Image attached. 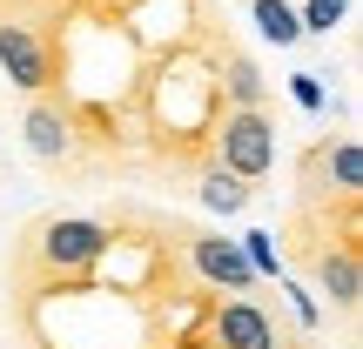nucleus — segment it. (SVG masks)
Returning a JSON list of instances; mask_svg holds the SVG:
<instances>
[{
    "mask_svg": "<svg viewBox=\"0 0 363 349\" xmlns=\"http://www.w3.org/2000/svg\"><path fill=\"white\" fill-rule=\"evenodd\" d=\"M101 248H108L101 215H40L21 235V275H81L101 262Z\"/></svg>",
    "mask_w": 363,
    "mask_h": 349,
    "instance_id": "obj_1",
    "label": "nucleus"
},
{
    "mask_svg": "<svg viewBox=\"0 0 363 349\" xmlns=\"http://www.w3.org/2000/svg\"><path fill=\"white\" fill-rule=\"evenodd\" d=\"M208 336L216 349H310L296 323H283V309L249 289V296H208Z\"/></svg>",
    "mask_w": 363,
    "mask_h": 349,
    "instance_id": "obj_2",
    "label": "nucleus"
},
{
    "mask_svg": "<svg viewBox=\"0 0 363 349\" xmlns=\"http://www.w3.org/2000/svg\"><path fill=\"white\" fill-rule=\"evenodd\" d=\"M208 155L229 175H242L249 188H262V181L276 175V121H269V108H222Z\"/></svg>",
    "mask_w": 363,
    "mask_h": 349,
    "instance_id": "obj_3",
    "label": "nucleus"
},
{
    "mask_svg": "<svg viewBox=\"0 0 363 349\" xmlns=\"http://www.w3.org/2000/svg\"><path fill=\"white\" fill-rule=\"evenodd\" d=\"M182 262H189V275L202 289H216V296H249V289H262V275L249 269V256L235 248V235L182 222Z\"/></svg>",
    "mask_w": 363,
    "mask_h": 349,
    "instance_id": "obj_4",
    "label": "nucleus"
},
{
    "mask_svg": "<svg viewBox=\"0 0 363 349\" xmlns=\"http://www.w3.org/2000/svg\"><path fill=\"white\" fill-rule=\"evenodd\" d=\"M21 142L27 155L40 161V168H81V155H88V142H81V121L67 115L61 94H27V115H21Z\"/></svg>",
    "mask_w": 363,
    "mask_h": 349,
    "instance_id": "obj_5",
    "label": "nucleus"
},
{
    "mask_svg": "<svg viewBox=\"0 0 363 349\" xmlns=\"http://www.w3.org/2000/svg\"><path fill=\"white\" fill-rule=\"evenodd\" d=\"M0 67L21 94H54V61H48V34L21 13H0Z\"/></svg>",
    "mask_w": 363,
    "mask_h": 349,
    "instance_id": "obj_6",
    "label": "nucleus"
},
{
    "mask_svg": "<svg viewBox=\"0 0 363 349\" xmlns=\"http://www.w3.org/2000/svg\"><path fill=\"white\" fill-rule=\"evenodd\" d=\"M310 195H363V148L350 128L323 135L310 155Z\"/></svg>",
    "mask_w": 363,
    "mask_h": 349,
    "instance_id": "obj_7",
    "label": "nucleus"
},
{
    "mask_svg": "<svg viewBox=\"0 0 363 349\" xmlns=\"http://www.w3.org/2000/svg\"><path fill=\"white\" fill-rule=\"evenodd\" d=\"M216 88H222V108H269V74L235 40H222V54H216Z\"/></svg>",
    "mask_w": 363,
    "mask_h": 349,
    "instance_id": "obj_8",
    "label": "nucleus"
},
{
    "mask_svg": "<svg viewBox=\"0 0 363 349\" xmlns=\"http://www.w3.org/2000/svg\"><path fill=\"white\" fill-rule=\"evenodd\" d=\"M249 195H256V188H249L242 175H229V168H222L216 155H208L202 168H195V202H202L208 215H222V222H235V215H242V208H249Z\"/></svg>",
    "mask_w": 363,
    "mask_h": 349,
    "instance_id": "obj_9",
    "label": "nucleus"
},
{
    "mask_svg": "<svg viewBox=\"0 0 363 349\" xmlns=\"http://www.w3.org/2000/svg\"><path fill=\"white\" fill-rule=\"evenodd\" d=\"M249 21L269 47H296L303 40V21H296V0H249Z\"/></svg>",
    "mask_w": 363,
    "mask_h": 349,
    "instance_id": "obj_10",
    "label": "nucleus"
},
{
    "mask_svg": "<svg viewBox=\"0 0 363 349\" xmlns=\"http://www.w3.org/2000/svg\"><path fill=\"white\" fill-rule=\"evenodd\" d=\"M357 13V0H296V21H303V40L310 34H337L343 21Z\"/></svg>",
    "mask_w": 363,
    "mask_h": 349,
    "instance_id": "obj_11",
    "label": "nucleus"
},
{
    "mask_svg": "<svg viewBox=\"0 0 363 349\" xmlns=\"http://www.w3.org/2000/svg\"><path fill=\"white\" fill-rule=\"evenodd\" d=\"M276 289H283V302H289V316H296V329H303V336H316V329H323V302H316V289L296 282V275H276Z\"/></svg>",
    "mask_w": 363,
    "mask_h": 349,
    "instance_id": "obj_12",
    "label": "nucleus"
},
{
    "mask_svg": "<svg viewBox=\"0 0 363 349\" xmlns=\"http://www.w3.org/2000/svg\"><path fill=\"white\" fill-rule=\"evenodd\" d=\"M235 248L249 256V269H256V275H283V256H276V235L269 229H242V235H235Z\"/></svg>",
    "mask_w": 363,
    "mask_h": 349,
    "instance_id": "obj_13",
    "label": "nucleus"
},
{
    "mask_svg": "<svg viewBox=\"0 0 363 349\" xmlns=\"http://www.w3.org/2000/svg\"><path fill=\"white\" fill-rule=\"evenodd\" d=\"M289 101H296L303 115H330V88H323V74H316V67H296V74H289Z\"/></svg>",
    "mask_w": 363,
    "mask_h": 349,
    "instance_id": "obj_14",
    "label": "nucleus"
}]
</instances>
